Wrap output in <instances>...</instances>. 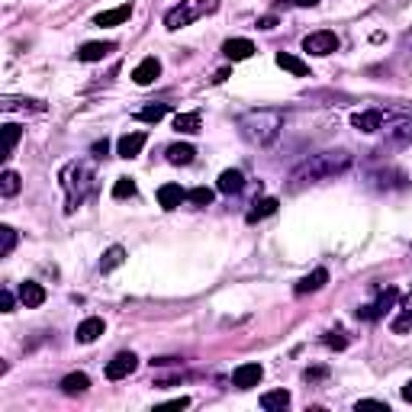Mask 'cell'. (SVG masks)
Instances as JSON below:
<instances>
[{"label":"cell","instance_id":"1","mask_svg":"<svg viewBox=\"0 0 412 412\" xmlns=\"http://www.w3.org/2000/svg\"><path fill=\"white\" fill-rule=\"evenodd\" d=\"M354 165V155L345 152V148H332V152H319V155H310L303 165H296L290 171V190H300L306 184H322V181H332V177H342L348 174Z\"/></svg>","mask_w":412,"mask_h":412},{"label":"cell","instance_id":"2","mask_svg":"<svg viewBox=\"0 0 412 412\" xmlns=\"http://www.w3.org/2000/svg\"><path fill=\"white\" fill-rule=\"evenodd\" d=\"M238 132L248 145H258V148H268V145L277 142V135L284 132V113L280 109H248L242 119H238Z\"/></svg>","mask_w":412,"mask_h":412},{"label":"cell","instance_id":"3","mask_svg":"<svg viewBox=\"0 0 412 412\" xmlns=\"http://www.w3.org/2000/svg\"><path fill=\"white\" fill-rule=\"evenodd\" d=\"M61 187H65V210L75 213L93 190V165L91 161H71L61 171Z\"/></svg>","mask_w":412,"mask_h":412},{"label":"cell","instance_id":"4","mask_svg":"<svg viewBox=\"0 0 412 412\" xmlns=\"http://www.w3.org/2000/svg\"><path fill=\"white\" fill-rule=\"evenodd\" d=\"M213 7H216L213 0H181L177 7H171L168 13H165V26H168V29H184V26L197 23L200 17H206Z\"/></svg>","mask_w":412,"mask_h":412},{"label":"cell","instance_id":"5","mask_svg":"<svg viewBox=\"0 0 412 412\" xmlns=\"http://www.w3.org/2000/svg\"><path fill=\"white\" fill-rule=\"evenodd\" d=\"M303 52H310V55H332V52H338V36L332 33V29H319V33H310L303 39Z\"/></svg>","mask_w":412,"mask_h":412},{"label":"cell","instance_id":"6","mask_svg":"<svg viewBox=\"0 0 412 412\" xmlns=\"http://www.w3.org/2000/svg\"><path fill=\"white\" fill-rule=\"evenodd\" d=\"M396 296H399V290H396V287H387V290H380V300H377V303L361 306V310H358V319H367V322L380 319V316H383L387 310H393Z\"/></svg>","mask_w":412,"mask_h":412},{"label":"cell","instance_id":"7","mask_svg":"<svg viewBox=\"0 0 412 412\" xmlns=\"http://www.w3.org/2000/svg\"><path fill=\"white\" fill-rule=\"evenodd\" d=\"M261 377H264V367L261 364H238L236 370H232V383H236L238 390H252L261 383Z\"/></svg>","mask_w":412,"mask_h":412},{"label":"cell","instance_id":"8","mask_svg":"<svg viewBox=\"0 0 412 412\" xmlns=\"http://www.w3.org/2000/svg\"><path fill=\"white\" fill-rule=\"evenodd\" d=\"M135 367H139V358H135L132 351H119L116 358L107 364V377L109 380H126Z\"/></svg>","mask_w":412,"mask_h":412},{"label":"cell","instance_id":"9","mask_svg":"<svg viewBox=\"0 0 412 412\" xmlns=\"http://www.w3.org/2000/svg\"><path fill=\"white\" fill-rule=\"evenodd\" d=\"M161 75V61L155 59V55H148V59H142L139 65L132 68V81L139 87H148V84H155V77Z\"/></svg>","mask_w":412,"mask_h":412},{"label":"cell","instance_id":"10","mask_svg":"<svg viewBox=\"0 0 412 412\" xmlns=\"http://www.w3.org/2000/svg\"><path fill=\"white\" fill-rule=\"evenodd\" d=\"M145 142H148V135L145 132H129L116 142V155L119 158H139V152L145 148Z\"/></svg>","mask_w":412,"mask_h":412},{"label":"cell","instance_id":"11","mask_svg":"<svg viewBox=\"0 0 412 412\" xmlns=\"http://www.w3.org/2000/svg\"><path fill=\"white\" fill-rule=\"evenodd\" d=\"M187 200V190L181 184H161L158 187V203H161V210H177L181 203Z\"/></svg>","mask_w":412,"mask_h":412},{"label":"cell","instance_id":"12","mask_svg":"<svg viewBox=\"0 0 412 412\" xmlns=\"http://www.w3.org/2000/svg\"><path fill=\"white\" fill-rule=\"evenodd\" d=\"M242 187H245V174H242V171H236V168L222 171L219 181H216V190H219V194H226V197L242 194Z\"/></svg>","mask_w":412,"mask_h":412},{"label":"cell","instance_id":"13","mask_svg":"<svg viewBox=\"0 0 412 412\" xmlns=\"http://www.w3.org/2000/svg\"><path fill=\"white\" fill-rule=\"evenodd\" d=\"M351 126L361 129V132H377V129H383V109H364V113H354Z\"/></svg>","mask_w":412,"mask_h":412},{"label":"cell","instance_id":"14","mask_svg":"<svg viewBox=\"0 0 412 412\" xmlns=\"http://www.w3.org/2000/svg\"><path fill=\"white\" fill-rule=\"evenodd\" d=\"M222 55H226L229 61H245L254 55V43L252 39H229V43L222 45Z\"/></svg>","mask_w":412,"mask_h":412},{"label":"cell","instance_id":"15","mask_svg":"<svg viewBox=\"0 0 412 412\" xmlns=\"http://www.w3.org/2000/svg\"><path fill=\"white\" fill-rule=\"evenodd\" d=\"M109 52H116V43H84L77 49V59L81 61H103Z\"/></svg>","mask_w":412,"mask_h":412},{"label":"cell","instance_id":"16","mask_svg":"<svg viewBox=\"0 0 412 412\" xmlns=\"http://www.w3.org/2000/svg\"><path fill=\"white\" fill-rule=\"evenodd\" d=\"M20 300H23L26 310L43 306L45 303V287L43 284H33V280H26V284H20Z\"/></svg>","mask_w":412,"mask_h":412},{"label":"cell","instance_id":"17","mask_svg":"<svg viewBox=\"0 0 412 412\" xmlns=\"http://www.w3.org/2000/svg\"><path fill=\"white\" fill-rule=\"evenodd\" d=\"M326 284H328V270H326V268H316L312 274H306V277L296 284V293H300V296L316 293V290H322Z\"/></svg>","mask_w":412,"mask_h":412},{"label":"cell","instance_id":"18","mask_svg":"<svg viewBox=\"0 0 412 412\" xmlns=\"http://www.w3.org/2000/svg\"><path fill=\"white\" fill-rule=\"evenodd\" d=\"M100 335H103V319H97V316L84 319L81 326H77V332H75V338L81 342V345H91V342H97Z\"/></svg>","mask_w":412,"mask_h":412},{"label":"cell","instance_id":"19","mask_svg":"<svg viewBox=\"0 0 412 412\" xmlns=\"http://www.w3.org/2000/svg\"><path fill=\"white\" fill-rule=\"evenodd\" d=\"M277 206L280 203L274 200V197H261V200H254L252 203V210H248V222H258V219H268V216H274V213H277Z\"/></svg>","mask_w":412,"mask_h":412},{"label":"cell","instance_id":"20","mask_svg":"<svg viewBox=\"0 0 412 412\" xmlns=\"http://www.w3.org/2000/svg\"><path fill=\"white\" fill-rule=\"evenodd\" d=\"M129 17H132V3H119V7L100 13V17L93 20V23H97V26H119V23H126Z\"/></svg>","mask_w":412,"mask_h":412},{"label":"cell","instance_id":"21","mask_svg":"<svg viewBox=\"0 0 412 412\" xmlns=\"http://www.w3.org/2000/svg\"><path fill=\"white\" fill-rule=\"evenodd\" d=\"M87 387H91V377H87V374H81V370H75V374H68V377L61 380V393H68V396L87 393Z\"/></svg>","mask_w":412,"mask_h":412},{"label":"cell","instance_id":"22","mask_svg":"<svg viewBox=\"0 0 412 412\" xmlns=\"http://www.w3.org/2000/svg\"><path fill=\"white\" fill-rule=\"evenodd\" d=\"M396 332V335H406L412 328V293L403 296V303H399V316L393 319V326H390Z\"/></svg>","mask_w":412,"mask_h":412},{"label":"cell","instance_id":"23","mask_svg":"<svg viewBox=\"0 0 412 412\" xmlns=\"http://www.w3.org/2000/svg\"><path fill=\"white\" fill-rule=\"evenodd\" d=\"M290 406V393L287 390H270V393L261 396V409L264 412H284Z\"/></svg>","mask_w":412,"mask_h":412},{"label":"cell","instance_id":"24","mask_svg":"<svg viewBox=\"0 0 412 412\" xmlns=\"http://www.w3.org/2000/svg\"><path fill=\"white\" fill-rule=\"evenodd\" d=\"M277 65L284 68V71H290L293 77H306V75H310V65H306L303 59L290 55V52H277Z\"/></svg>","mask_w":412,"mask_h":412},{"label":"cell","instance_id":"25","mask_svg":"<svg viewBox=\"0 0 412 412\" xmlns=\"http://www.w3.org/2000/svg\"><path fill=\"white\" fill-rule=\"evenodd\" d=\"M200 126H203V116L200 113H177L174 116V129L177 132H187V135H194V132H200Z\"/></svg>","mask_w":412,"mask_h":412},{"label":"cell","instance_id":"26","mask_svg":"<svg viewBox=\"0 0 412 412\" xmlns=\"http://www.w3.org/2000/svg\"><path fill=\"white\" fill-rule=\"evenodd\" d=\"M126 261V248H119V245H113V248H107L103 252V261H100V270L103 274H109V270H116L119 264Z\"/></svg>","mask_w":412,"mask_h":412},{"label":"cell","instance_id":"27","mask_svg":"<svg viewBox=\"0 0 412 412\" xmlns=\"http://www.w3.org/2000/svg\"><path fill=\"white\" fill-rule=\"evenodd\" d=\"M168 103H152V107H142L139 113H135V119L139 123H158V119H165L168 116Z\"/></svg>","mask_w":412,"mask_h":412},{"label":"cell","instance_id":"28","mask_svg":"<svg viewBox=\"0 0 412 412\" xmlns=\"http://www.w3.org/2000/svg\"><path fill=\"white\" fill-rule=\"evenodd\" d=\"M194 155H197L194 145H171V148H168V161H171V165H190Z\"/></svg>","mask_w":412,"mask_h":412},{"label":"cell","instance_id":"29","mask_svg":"<svg viewBox=\"0 0 412 412\" xmlns=\"http://www.w3.org/2000/svg\"><path fill=\"white\" fill-rule=\"evenodd\" d=\"M20 187H23V181H20L17 171H3V177H0V194L3 197H17L20 194Z\"/></svg>","mask_w":412,"mask_h":412},{"label":"cell","instance_id":"30","mask_svg":"<svg viewBox=\"0 0 412 412\" xmlns=\"http://www.w3.org/2000/svg\"><path fill=\"white\" fill-rule=\"evenodd\" d=\"M213 197L216 194H213L210 187H194V190H187V200L194 203V206H210Z\"/></svg>","mask_w":412,"mask_h":412},{"label":"cell","instance_id":"31","mask_svg":"<svg viewBox=\"0 0 412 412\" xmlns=\"http://www.w3.org/2000/svg\"><path fill=\"white\" fill-rule=\"evenodd\" d=\"M0 238H3V245H0V254H3V258H7V254H13V248H17V229L0 226Z\"/></svg>","mask_w":412,"mask_h":412},{"label":"cell","instance_id":"32","mask_svg":"<svg viewBox=\"0 0 412 412\" xmlns=\"http://www.w3.org/2000/svg\"><path fill=\"white\" fill-rule=\"evenodd\" d=\"M113 197H116V200L135 197V181H132V177H119L116 184H113Z\"/></svg>","mask_w":412,"mask_h":412},{"label":"cell","instance_id":"33","mask_svg":"<svg viewBox=\"0 0 412 412\" xmlns=\"http://www.w3.org/2000/svg\"><path fill=\"white\" fill-rule=\"evenodd\" d=\"M7 129V155H13V148H17V142H20V135H23V129L17 126V123H10V126H3Z\"/></svg>","mask_w":412,"mask_h":412},{"label":"cell","instance_id":"34","mask_svg":"<svg viewBox=\"0 0 412 412\" xmlns=\"http://www.w3.org/2000/svg\"><path fill=\"white\" fill-rule=\"evenodd\" d=\"M390 142H396V145H412V126H399L393 135H390Z\"/></svg>","mask_w":412,"mask_h":412},{"label":"cell","instance_id":"35","mask_svg":"<svg viewBox=\"0 0 412 412\" xmlns=\"http://www.w3.org/2000/svg\"><path fill=\"white\" fill-rule=\"evenodd\" d=\"M326 345L338 348V351H342V348H348V338H345V332H328V335H326Z\"/></svg>","mask_w":412,"mask_h":412},{"label":"cell","instance_id":"36","mask_svg":"<svg viewBox=\"0 0 412 412\" xmlns=\"http://www.w3.org/2000/svg\"><path fill=\"white\" fill-rule=\"evenodd\" d=\"M0 310L13 312V293H10V290H0Z\"/></svg>","mask_w":412,"mask_h":412},{"label":"cell","instance_id":"37","mask_svg":"<svg viewBox=\"0 0 412 412\" xmlns=\"http://www.w3.org/2000/svg\"><path fill=\"white\" fill-rule=\"evenodd\" d=\"M361 409H387V403H380V399H361V403H358V412Z\"/></svg>","mask_w":412,"mask_h":412},{"label":"cell","instance_id":"38","mask_svg":"<svg viewBox=\"0 0 412 412\" xmlns=\"http://www.w3.org/2000/svg\"><path fill=\"white\" fill-rule=\"evenodd\" d=\"M277 26V17H261L258 20V29H274Z\"/></svg>","mask_w":412,"mask_h":412},{"label":"cell","instance_id":"39","mask_svg":"<svg viewBox=\"0 0 412 412\" xmlns=\"http://www.w3.org/2000/svg\"><path fill=\"white\" fill-rule=\"evenodd\" d=\"M165 406H174V409H184V406H190V399H187V396H177V399H171V403H165Z\"/></svg>","mask_w":412,"mask_h":412},{"label":"cell","instance_id":"40","mask_svg":"<svg viewBox=\"0 0 412 412\" xmlns=\"http://www.w3.org/2000/svg\"><path fill=\"white\" fill-rule=\"evenodd\" d=\"M93 155H107V139H103V142H93Z\"/></svg>","mask_w":412,"mask_h":412},{"label":"cell","instance_id":"41","mask_svg":"<svg viewBox=\"0 0 412 412\" xmlns=\"http://www.w3.org/2000/svg\"><path fill=\"white\" fill-rule=\"evenodd\" d=\"M403 399H406V403H412V380H409V383H406V387H403Z\"/></svg>","mask_w":412,"mask_h":412},{"label":"cell","instance_id":"42","mask_svg":"<svg viewBox=\"0 0 412 412\" xmlns=\"http://www.w3.org/2000/svg\"><path fill=\"white\" fill-rule=\"evenodd\" d=\"M296 7H316V3H319V0H293Z\"/></svg>","mask_w":412,"mask_h":412}]
</instances>
